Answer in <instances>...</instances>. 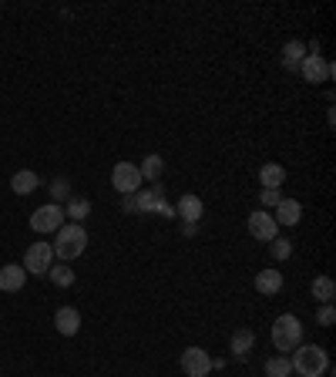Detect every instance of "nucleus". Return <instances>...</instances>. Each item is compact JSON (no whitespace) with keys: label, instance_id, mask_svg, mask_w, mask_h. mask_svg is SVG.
I'll return each mask as SVG.
<instances>
[{"label":"nucleus","instance_id":"1","mask_svg":"<svg viewBox=\"0 0 336 377\" xmlns=\"http://www.w3.org/2000/svg\"><path fill=\"white\" fill-rule=\"evenodd\" d=\"M54 260H61V263H71V260H78L81 253L88 249V233H84V226H78V222H65L57 233H54Z\"/></svg>","mask_w":336,"mask_h":377},{"label":"nucleus","instance_id":"2","mask_svg":"<svg viewBox=\"0 0 336 377\" xmlns=\"http://www.w3.org/2000/svg\"><path fill=\"white\" fill-rule=\"evenodd\" d=\"M289 364H293V374L299 377H323L330 371V354L320 344H299L289 357Z\"/></svg>","mask_w":336,"mask_h":377},{"label":"nucleus","instance_id":"3","mask_svg":"<svg viewBox=\"0 0 336 377\" xmlns=\"http://www.w3.org/2000/svg\"><path fill=\"white\" fill-rule=\"evenodd\" d=\"M299 344H303V324H299V317L279 313L276 324H272V347L289 357V351H296Z\"/></svg>","mask_w":336,"mask_h":377},{"label":"nucleus","instance_id":"4","mask_svg":"<svg viewBox=\"0 0 336 377\" xmlns=\"http://www.w3.org/2000/svg\"><path fill=\"white\" fill-rule=\"evenodd\" d=\"M65 206H57V202H44V206L34 209V216H30V229L34 233H57L61 226H65Z\"/></svg>","mask_w":336,"mask_h":377},{"label":"nucleus","instance_id":"5","mask_svg":"<svg viewBox=\"0 0 336 377\" xmlns=\"http://www.w3.org/2000/svg\"><path fill=\"white\" fill-rule=\"evenodd\" d=\"M54 266V249L51 243H30L24 253V270L27 276H47V270Z\"/></svg>","mask_w":336,"mask_h":377},{"label":"nucleus","instance_id":"6","mask_svg":"<svg viewBox=\"0 0 336 377\" xmlns=\"http://www.w3.org/2000/svg\"><path fill=\"white\" fill-rule=\"evenodd\" d=\"M142 172L138 165H131V162H115V169H111V185H115L121 195H135L142 189Z\"/></svg>","mask_w":336,"mask_h":377},{"label":"nucleus","instance_id":"7","mask_svg":"<svg viewBox=\"0 0 336 377\" xmlns=\"http://www.w3.org/2000/svg\"><path fill=\"white\" fill-rule=\"evenodd\" d=\"M299 75L306 84H323V81L333 78V65L326 61L323 54H306L303 65H299Z\"/></svg>","mask_w":336,"mask_h":377},{"label":"nucleus","instance_id":"8","mask_svg":"<svg viewBox=\"0 0 336 377\" xmlns=\"http://www.w3.org/2000/svg\"><path fill=\"white\" fill-rule=\"evenodd\" d=\"M246 226H249V236L259 239V243H269V239H276V233H279V226H276L269 209H256V212L249 216Z\"/></svg>","mask_w":336,"mask_h":377},{"label":"nucleus","instance_id":"9","mask_svg":"<svg viewBox=\"0 0 336 377\" xmlns=\"http://www.w3.org/2000/svg\"><path fill=\"white\" fill-rule=\"evenodd\" d=\"M181 371L189 377H208V371H212L208 351H202V347H185V351H181Z\"/></svg>","mask_w":336,"mask_h":377},{"label":"nucleus","instance_id":"10","mask_svg":"<svg viewBox=\"0 0 336 377\" xmlns=\"http://www.w3.org/2000/svg\"><path fill=\"white\" fill-rule=\"evenodd\" d=\"M162 202H165V185L162 182H155L152 189H138V192H135V212H142V216L158 212Z\"/></svg>","mask_w":336,"mask_h":377},{"label":"nucleus","instance_id":"11","mask_svg":"<svg viewBox=\"0 0 336 377\" xmlns=\"http://www.w3.org/2000/svg\"><path fill=\"white\" fill-rule=\"evenodd\" d=\"M27 283V270L21 263H7V266H0V290L4 293H21Z\"/></svg>","mask_w":336,"mask_h":377},{"label":"nucleus","instance_id":"12","mask_svg":"<svg viewBox=\"0 0 336 377\" xmlns=\"http://www.w3.org/2000/svg\"><path fill=\"white\" fill-rule=\"evenodd\" d=\"M272 219H276V226H299V219H303V206H299L296 199H279V206H276V212H272Z\"/></svg>","mask_w":336,"mask_h":377},{"label":"nucleus","instance_id":"13","mask_svg":"<svg viewBox=\"0 0 336 377\" xmlns=\"http://www.w3.org/2000/svg\"><path fill=\"white\" fill-rule=\"evenodd\" d=\"M175 216H181V222H195L198 226V219L206 216V202L198 195H181L179 206H175Z\"/></svg>","mask_w":336,"mask_h":377},{"label":"nucleus","instance_id":"14","mask_svg":"<svg viewBox=\"0 0 336 377\" xmlns=\"http://www.w3.org/2000/svg\"><path fill=\"white\" fill-rule=\"evenodd\" d=\"M54 327H57V334H65V337H74L81 330V313L74 307H61V310L54 313Z\"/></svg>","mask_w":336,"mask_h":377},{"label":"nucleus","instance_id":"15","mask_svg":"<svg viewBox=\"0 0 336 377\" xmlns=\"http://www.w3.org/2000/svg\"><path fill=\"white\" fill-rule=\"evenodd\" d=\"M252 286H256L262 297H276V293L283 290V273H279V270H259Z\"/></svg>","mask_w":336,"mask_h":377},{"label":"nucleus","instance_id":"16","mask_svg":"<svg viewBox=\"0 0 336 377\" xmlns=\"http://www.w3.org/2000/svg\"><path fill=\"white\" fill-rule=\"evenodd\" d=\"M252 347H256V334H252L249 327H242V330H235V334H233V340H229V351H233V357H239V361H246Z\"/></svg>","mask_w":336,"mask_h":377},{"label":"nucleus","instance_id":"17","mask_svg":"<svg viewBox=\"0 0 336 377\" xmlns=\"http://www.w3.org/2000/svg\"><path fill=\"white\" fill-rule=\"evenodd\" d=\"M283 182H286V169L279 162H266L259 169V185L262 189H283Z\"/></svg>","mask_w":336,"mask_h":377},{"label":"nucleus","instance_id":"18","mask_svg":"<svg viewBox=\"0 0 336 377\" xmlns=\"http://www.w3.org/2000/svg\"><path fill=\"white\" fill-rule=\"evenodd\" d=\"M91 216V202L88 199H84V195H71V199H67L65 202V219L67 222H84Z\"/></svg>","mask_w":336,"mask_h":377},{"label":"nucleus","instance_id":"19","mask_svg":"<svg viewBox=\"0 0 336 377\" xmlns=\"http://www.w3.org/2000/svg\"><path fill=\"white\" fill-rule=\"evenodd\" d=\"M38 172H30V169H21V172H13V179H11V189L17 195H30V192H38Z\"/></svg>","mask_w":336,"mask_h":377},{"label":"nucleus","instance_id":"20","mask_svg":"<svg viewBox=\"0 0 336 377\" xmlns=\"http://www.w3.org/2000/svg\"><path fill=\"white\" fill-rule=\"evenodd\" d=\"M138 172H142V179H148V182H158V179H162V172H165V158L158 155V152H152V155L142 158Z\"/></svg>","mask_w":336,"mask_h":377},{"label":"nucleus","instance_id":"21","mask_svg":"<svg viewBox=\"0 0 336 377\" xmlns=\"http://www.w3.org/2000/svg\"><path fill=\"white\" fill-rule=\"evenodd\" d=\"M303 58H306V44L303 40H289L283 48V67H289V71H299Z\"/></svg>","mask_w":336,"mask_h":377},{"label":"nucleus","instance_id":"22","mask_svg":"<svg viewBox=\"0 0 336 377\" xmlns=\"http://www.w3.org/2000/svg\"><path fill=\"white\" fill-rule=\"evenodd\" d=\"M310 293H313L316 300H320V303H333V297H336V283L330 280V276H316V280L310 283Z\"/></svg>","mask_w":336,"mask_h":377},{"label":"nucleus","instance_id":"23","mask_svg":"<svg viewBox=\"0 0 336 377\" xmlns=\"http://www.w3.org/2000/svg\"><path fill=\"white\" fill-rule=\"evenodd\" d=\"M47 280H51L54 286L67 290V286H74V270H71L67 263H54L51 270H47Z\"/></svg>","mask_w":336,"mask_h":377},{"label":"nucleus","instance_id":"24","mask_svg":"<svg viewBox=\"0 0 336 377\" xmlns=\"http://www.w3.org/2000/svg\"><path fill=\"white\" fill-rule=\"evenodd\" d=\"M293 374V364H289V357L286 354H276L266 361V377H289Z\"/></svg>","mask_w":336,"mask_h":377},{"label":"nucleus","instance_id":"25","mask_svg":"<svg viewBox=\"0 0 336 377\" xmlns=\"http://www.w3.org/2000/svg\"><path fill=\"white\" fill-rule=\"evenodd\" d=\"M269 253H272V260H289L293 256V243L283 239V236H276V239H269Z\"/></svg>","mask_w":336,"mask_h":377},{"label":"nucleus","instance_id":"26","mask_svg":"<svg viewBox=\"0 0 336 377\" xmlns=\"http://www.w3.org/2000/svg\"><path fill=\"white\" fill-rule=\"evenodd\" d=\"M51 199H54V202H57V206L71 199V182H67L65 175H57V179H54V182H51Z\"/></svg>","mask_w":336,"mask_h":377},{"label":"nucleus","instance_id":"27","mask_svg":"<svg viewBox=\"0 0 336 377\" xmlns=\"http://www.w3.org/2000/svg\"><path fill=\"white\" fill-rule=\"evenodd\" d=\"M279 199H283L279 189H259V209H276Z\"/></svg>","mask_w":336,"mask_h":377},{"label":"nucleus","instance_id":"28","mask_svg":"<svg viewBox=\"0 0 336 377\" xmlns=\"http://www.w3.org/2000/svg\"><path fill=\"white\" fill-rule=\"evenodd\" d=\"M316 324H320V327H333L336 324L333 303H323V307H320V313H316Z\"/></svg>","mask_w":336,"mask_h":377},{"label":"nucleus","instance_id":"29","mask_svg":"<svg viewBox=\"0 0 336 377\" xmlns=\"http://www.w3.org/2000/svg\"><path fill=\"white\" fill-rule=\"evenodd\" d=\"M121 209H125V212H135V195H121Z\"/></svg>","mask_w":336,"mask_h":377}]
</instances>
